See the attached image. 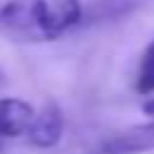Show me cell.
Segmentation results:
<instances>
[{"mask_svg":"<svg viewBox=\"0 0 154 154\" xmlns=\"http://www.w3.org/2000/svg\"><path fill=\"white\" fill-rule=\"evenodd\" d=\"M82 0H7L0 24L26 41H53L82 24Z\"/></svg>","mask_w":154,"mask_h":154,"instance_id":"1","label":"cell"},{"mask_svg":"<svg viewBox=\"0 0 154 154\" xmlns=\"http://www.w3.org/2000/svg\"><path fill=\"white\" fill-rule=\"evenodd\" d=\"M63 113L55 103H46L41 111H36L34 116V123L26 132V140L29 144L38 147V149H51L55 147L60 140H63Z\"/></svg>","mask_w":154,"mask_h":154,"instance_id":"2","label":"cell"},{"mask_svg":"<svg viewBox=\"0 0 154 154\" xmlns=\"http://www.w3.org/2000/svg\"><path fill=\"white\" fill-rule=\"evenodd\" d=\"M34 106L24 99H0V137H26L34 123Z\"/></svg>","mask_w":154,"mask_h":154,"instance_id":"3","label":"cell"},{"mask_svg":"<svg viewBox=\"0 0 154 154\" xmlns=\"http://www.w3.org/2000/svg\"><path fill=\"white\" fill-rule=\"evenodd\" d=\"M154 149V123L132 125L103 142V154H142Z\"/></svg>","mask_w":154,"mask_h":154,"instance_id":"4","label":"cell"},{"mask_svg":"<svg viewBox=\"0 0 154 154\" xmlns=\"http://www.w3.org/2000/svg\"><path fill=\"white\" fill-rule=\"evenodd\" d=\"M149 0H89L84 5L82 24H103V22H118L144 7Z\"/></svg>","mask_w":154,"mask_h":154,"instance_id":"5","label":"cell"},{"mask_svg":"<svg viewBox=\"0 0 154 154\" xmlns=\"http://www.w3.org/2000/svg\"><path fill=\"white\" fill-rule=\"evenodd\" d=\"M135 91L140 96L154 94V41L142 51L140 67H137V75H135Z\"/></svg>","mask_w":154,"mask_h":154,"instance_id":"6","label":"cell"},{"mask_svg":"<svg viewBox=\"0 0 154 154\" xmlns=\"http://www.w3.org/2000/svg\"><path fill=\"white\" fill-rule=\"evenodd\" d=\"M142 113H144V116H149V118H152V123H154V94L144 96V101H142Z\"/></svg>","mask_w":154,"mask_h":154,"instance_id":"7","label":"cell"},{"mask_svg":"<svg viewBox=\"0 0 154 154\" xmlns=\"http://www.w3.org/2000/svg\"><path fill=\"white\" fill-rule=\"evenodd\" d=\"M0 82H2V70H0Z\"/></svg>","mask_w":154,"mask_h":154,"instance_id":"8","label":"cell"}]
</instances>
